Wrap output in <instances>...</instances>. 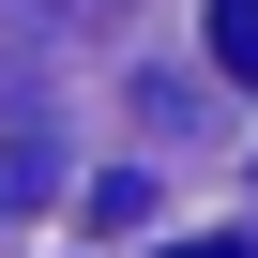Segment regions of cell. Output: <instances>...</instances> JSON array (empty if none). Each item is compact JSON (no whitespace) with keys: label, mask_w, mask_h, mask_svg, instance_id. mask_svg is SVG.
Masks as SVG:
<instances>
[{"label":"cell","mask_w":258,"mask_h":258,"mask_svg":"<svg viewBox=\"0 0 258 258\" xmlns=\"http://www.w3.org/2000/svg\"><path fill=\"white\" fill-rule=\"evenodd\" d=\"M213 76L258 91V0H213Z\"/></svg>","instance_id":"cell-1"},{"label":"cell","mask_w":258,"mask_h":258,"mask_svg":"<svg viewBox=\"0 0 258 258\" xmlns=\"http://www.w3.org/2000/svg\"><path fill=\"white\" fill-rule=\"evenodd\" d=\"M167 258H258V243H243V228H198V243H167Z\"/></svg>","instance_id":"cell-2"},{"label":"cell","mask_w":258,"mask_h":258,"mask_svg":"<svg viewBox=\"0 0 258 258\" xmlns=\"http://www.w3.org/2000/svg\"><path fill=\"white\" fill-rule=\"evenodd\" d=\"M76 16H106V0H76Z\"/></svg>","instance_id":"cell-3"}]
</instances>
